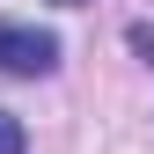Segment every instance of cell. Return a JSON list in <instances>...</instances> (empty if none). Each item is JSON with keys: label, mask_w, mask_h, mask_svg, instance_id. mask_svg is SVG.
I'll list each match as a JSON object with an SVG mask.
<instances>
[{"label": "cell", "mask_w": 154, "mask_h": 154, "mask_svg": "<svg viewBox=\"0 0 154 154\" xmlns=\"http://www.w3.org/2000/svg\"><path fill=\"white\" fill-rule=\"evenodd\" d=\"M59 66V37L51 29H22V22H0V73L15 81H37V73Z\"/></svg>", "instance_id": "1"}, {"label": "cell", "mask_w": 154, "mask_h": 154, "mask_svg": "<svg viewBox=\"0 0 154 154\" xmlns=\"http://www.w3.org/2000/svg\"><path fill=\"white\" fill-rule=\"evenodd\" d=\"M29 147V132H22V118H8V110H0V154H22Z\"/></svg>", "instance_id": "2"}, {"label": "cell", "mask_w": 154, "mask_h": 154, "mask_svg": "<svg viewBox=\"0 0 154 154\" xmlns=\"http://www.w3.org/2000/svg\"><path fill=\"white\" fill-rule=\"evenodd\" d=\"M59 8H88V0H59Z\"/></svg>", "instance_id": "3"}]
</instances>
